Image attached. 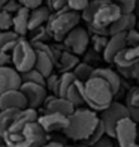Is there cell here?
Wrapping results in <instances>:
<instances>
[{"mask_svg": "<svg viewBox=\"0 0 139 147\" xmlns=\"http://www.w3.org/2000/svg\"><path fill=\"white\" fill-rule=\"evenodd\" d=\"M2 144H3V138H2V137H0V146H2Z\"/></svg>", "mask_w": 139, "mask_h": 147, "instance_id": "obj_50", "label": "cell"}, {"mask_svg": "<svg viewBox=\"0 0 139 147\" xmlns=\"http://www.w3.org/2000/svg\"><path fill=\"white\" fill-rule=\"evenodd\" d=\"M27 107V99L21 90H11L0 95V110H19L23 111Z\"/></svg>", "mask_w": 139, "mask_h": 147, "instance_id": "obj_14", "label": "cell"}, {"mask_svg": "<svg viewBox=\"0 0 139 147\" xmlns=\"http://www.w3.org/2000/svg\"><path fill=\"white\" fill-rule=\"evenodd\" d=\"M17 2H18V3H21V0H17Z\"/></svg>", "mask_w": 139, "mask_h": 147, "instance_id": "obj_53", "label": "cell"}, {"mask_svg": "<svg viewBox=\"0 0 139 147\" xmlns=\"http://www.w3.org/2000/svg\"><path fill=\"white\" fill-rule=\"evenodd\" d=\"M79 63V57L72 54L69 51H63L60 59H58V62L55 63V66L58 68L60 74H66V72H72Z\"/></svg>", "mask_w": 139, "mask_h": 147, "instance_id": "obj_23", "label": "cell"}, {"mask_svg": "<svg viewBox=\"0 0 139 147\" xmlns=\"http://www.w3.org/2000/svg\"><path fill=\"white\" fill-rule=\"evenodd\" d=\"M19 9H21V3H18L17 0H8L6 5L3 6V11L11 14V15H15Z\"/></svg>", "mask_w": 139, "mask_h": 147, "instance_id": "obj_40", "label": "cell"}, {"mask_svg": "<svg viewBox=\"0 0 139 147\" xmlns=\"http://www.w3.org/2000/svg\"><path fill=\"white\" fill-rule=\"evenodd\" d=\"M93 72H94V68H93L91 65H88V63H81V62H79L76 68L72 71V74H74L75 78H76V81L82 83V84H85L88 80L93 78Z\"/></svg>", "mask_w": 139, "mask_h": 147, "instance_id": "obj_26", "label": "cell"}, {"mask_svg": "<svg viewBox=\"0 0 139 147\" xmlns=\"http://www.w3.org/2000/svg\"><path fill=\"white\" fill-rule=\"evenodd\" d=\"M79 21H81V14L66 8L58 12H51L45 27L51 39L57 42H63L66 35L74 30L76 26H79Z\"/></svg>", "mask_w": 139, "mask_h": 147, "instance_id": "obj_4", "label": "cell"}, {"mask_svg": "<svg viewBox=\"0 0 139 147\" xmlns=\"http://www.w3.org/2000/svg\"><path fill=\"white\" fill-rule=\"evenodd\" d=\"M19 110H2L0 111V137L2 138L12 126V123L15 122Z\"/></svg>", "mask_w": 139, "mask_h": 147, "instance_id": "obj_25", "label": "cell"}, {"mask_svg": "<svg viewBox=\"0 0 139 147\" xmlns=\"http://www.w3.org/2000/svg\"><path fill=\"white\" fill-rule=\"evenodd\" d=\"M0 111H2V110H0Z\"/></svg>", "mask_w": 139, "mask_h": 147, "instance_id": "obj_55", "label": "cell"}, {"mask_svg": "<svg viewBox=\"0 0 139 147\" xmlns=\"http://www.w3.org/2000/svg\"><path fill=\"white\" fill-rule=\"evenodd\" d=\"M6 2H8V0H0V11H3V6L6 5Z\"/></svg>", "mask_w": 139, "mask_h": 147, "instance_id": "obj_47", "label": "cell"}, {"mask_svg": "<svg viewBox=\"0 0 139 147\" xmlns=\"http://www.w3.org/2000/svg\"><path fill=\"white\" fill-rule=\"evenodd\" d=\"M41 147H66L63 143H60V141H46L43 146H41Z\"/></svg>", "mask_w": 139, "mask_h": 147, "instance_id": "obj_45", "label": "cell"}, {"mask_svg": "<svg viewBox=\"0 0 139 147\" xmlns=\"http://www.w3.org/2000/svg\"><path fill=\"white\" fill-rule=\"evenodd\" d=\"M11 62L14 63V69L18 74H24L35 68L36 62V51L33 50L31 44L27 39L21 38L19 42L11 53Z\"/></svg>", "mask_w": 139, "mask_h": 147, "instance_id": "obj_5", "label": "cell"}, {"mask_svg": "<svg viewBox=\"0 0 139 147\" xmlns=\"http://www.w3.org/2000/svg\"><path fill=\"white\" fill-rule=\"evenodd\" d=\"M43 2L45 0H21V6L27 8L29 11H33L39 6H43Z\"/></svg>", "mask_w": 139, "mask_h": 147, "instance_id": "obj_41", "label": "cell"}, {"mask_svg": "<svg viewBox=\"0 0 139 147\" xmlns=\"http://www.w3.org/2000/svg\"><path fill=\"white\" fill-rule=\"evenodd\" d=\"M133 147H139V144H135V146H133Z\"/></svg>", "mask_w": 139, "mask_h": 147, "instance_id": "obj_52", "label": "cell"}, {"mask_svg": "<svg viewBox=\"0 0 139 147\" xmlns=\"http://www.w3.org/2000/svg\"><path fill=\"white\" fill-rule=\"evenodd\" d=\"M0 147H6V146H5V143H3V144H2V146H0Z\"/></svg>", "mask_w": 139, "mask_h": 147, "instance_id": "obj_51", "label": "cell"}, {"mask_svg": "<svg viewBox=\"0 0 139 147\" xmlns=\"http://www.w3.org/2000/svg\"><path fill=\"white\" fill-rule=\"evenodd\" d=\"M138 81H139V77H138Z\"/></svg>", "mask_w": 139, "mask_h": 147, "instance_id": "obj_54", "label": "cell"}, {"mask_svg": "<svg viewBox=\"0 0 139 147\" xmlns=\"http://www.w3.org/2000/svg\"><path fill=\"white\" fill-rule=\"evenodd\" d=\"M136 21H138V18L135 14H121V17L108 29L109 36L120 35V33H127L129 30L136 27Z\"/></svg>", "mask_w": 139, "mask_h": 147, "instance_id": "obj_17", "label": "cell"}, {"mask_svg": "<svg viewBox=\"0 0 139 147\" xmlns=\"http://www.w3.org/2000/svg\"><path fill=\"white\" fill-rule=\"evenodd\" d=\"M126 105L139 107V87H132L126 96Z\"/></svg>", "mask_w": 139, "mask_h": 147, "instance_id": "obj_36", "label": "cell"}, {"mask_svg": "<svg viewBox=\"0 0 139 147\" xmlns=\"http://www.w3.org/2000/svg\"><path fill=\"white\" fill-rule=\"evenodd\" d=\"M106 2V0H90L88 5L84 8V11H81V20H84L85 23H91L93 18H94L97 9L100 8V6Z\"/></svg>", "mask_w": 139, "mask_h": 147, "instance_id": "obj_27", "label": "cell"}, {"mask_svg": "<svg viewBox=\"0 0 139 147\" xmlns=\"http://www.w3.org/2000/svg\"><path fill=\"white\" fill-rule=\"evenodd\" d=\"M109 36H90V42L93 44V51L103 53L108 45Z\"/></svg>", "mask_w": 139, "mask_h": 147, "instance_id": "obj_33", "label": "cell"}, {"mask_svg": "<svg viewBox=\"0 0 139 147\" xmlns=\"http://www.w3.org/2000/svg\"><path fill=\"white\" fill-rule=\"evenodd\" d=\"M114 138L118 141L120 147H133L135 144H138V123H135L129 117L121 119L115 126Z\"/></svg>", "mask_w": 139, "mask_h": 147, "instance_id": "obj_8", "label": "cell"}, {"mask_svg": "<svg viewBox=\"0 0 139 147\" xmlns=\"http://www.w3.org/2000/svg\"><path fill=\"white\" fill-rule=\"evenodd\" d=\"M126 107H127L129 119H132L135 123H139V107H133V105H126Z\"/></svg>", "mask_w": 139, "mask_h": 147, "instance_id": "obj_42", "label": "cell"}, {"mask_svg": "<svg viewBox=\"0 0 139 147\" xmlns=\"http://www.w3.org/2000/svg\"><path fill=\"white\" fill-rule=\"evenodd\" d=\"M8 63H11V54L0 53V68L2 66H8Z\"/></svg>", "mask_w": 139, "mask_h": 147, "instance_id": "obj_44", "label": "cell"}, {"mask_svg": "<svg viewBox=\"0 0 139 147\" xmlns=\"http://www.w3.org/2000/svg\"><path fill=\"white\" fill-rule=\"evenodd\" d=\"M19 38L17 33L12 30H6V32H0V53L5 54H11L12 50L15 48V45L19 42Z\"/></svg>", "mask_w": 139, "mask_h": 147, "instance_id": "obj_24", "label": "cell"}, {"mask_svg": "<svg viewBox=\"0 0 139 147\" xmlns=\"http://www.w3.org/2000/svg\"><path fill=\"white\" fill-rule=\"evenodd\" d=\"M37 111L25 108L18 113L15 122L3 135L6 147H41L48 141V135L37 123Z\"/></svg>", "mask_w": 139, "mask_h": 147, "instance_id": "obj_1", "label": "cell"}, {"mask_svg": "<svg viewBox=\"0 0 139 147\" xmlns=\"http://www.w3.org/2000/svg\"><path fill=\"white\" fill-rule=\"evenodd\" d=\"M48 39H49L48 30H46L45 26H42V27H37V29L30 32V41L29 42H48Z\"/></svg>", "mask_w": 139, "mask_h": 147, "instance_id": "obj_31", "label": "cell"}, {"mask_svg": "<svg viewBox=\"0 0 139 147\" xmlns=\"http://www.w3.org/2000/svg\"><path fill=\"white\" fill-rule=\"evenodd\" d=\"M67 122H69V117H64L61 114H54V113H43L42 116L37 117V123L45 134L64 131L66 126H67Z\"/></svg>", "mask_w": 139, "mask_h": 147, "instance_id": "obj_12", "label": "cell"}, {"mask_svg": "<svg viewBox=\"0 0 139 147\" xmlns=\"http://www.w3.org/2000/svg\"><path fill=\"white\" fill-rule=\"evenodd\" d=\"M114 63L117 68H124V66H132L139 63V45L136 47H127L121 53H118L114 59Z\"/></svg>", "mask_w": 139, "mask_h": 147, "instance_id": "obj_18", "label": "cell"}, {"mask_svg": "<svg viewBox=\"0 0 139 147\" xmlns=\"http://www.w3.org/2000/svg\"><path fill=\"white\" fill-rule=\"evenodd\" d=\"M126 42L127 47H136L139 45V32L136 29H132L126 33Z\"/></svg>", "mask_w": 139, "mask_h": 147, "instance_id": "obj_39", "label": "cell"}, {"mask_svg": "<svg viewBox=\"0 0 139 147\" xmlns=\"http://www.w3.org/2000/svg\"><path fill=\"white\" fill-rule=\"evenodd\" d=\"M90 0H67V8L70 11H75V12H79L84 11V8L88 5Z\"/></svg>", "mask_w": 139, "mask_h": 147, "instance_id": "obj_38", "label": "cell"}, {"mask_svg": "<svg viewBox=\"0 0 139 147\" xmlns=\"http://www.w3.org/2000/svg\"><path fill=\"white\" fill-rule=\"evenodd\" d=\"M21 75L11 66L0 68V95L11 90H19L21 87Z\"/></svg>", "mask_w": 139, "mask_h": 147, "instance_id": "obj_11", "label": "cell"}, {"mask_svg": "<svg viewBox=\"0 0 139 147\" xmlns=\"http://www.w3.org/2000/svg\"><path fill=\"white\" fill-rule=\"evenodd\" d=\"M54 60H52L46 53L36 51V62H35V69L41 74L42 77H49L51 74H54Z\"/></svg>", "mask_w": 139, "mask_h": 147, "instance_id": "obj_21", "label": "cell"}, {"mask_svg": "<svg viewBox=\"0 0 139 147\" xmlns=\"http://www.w3.org/2000/svg\"><path fill=\"white\" fill-rule=\"evenodd\" d=\"M12 17L14 15H11L5 11H0V30L2 32H6L12 27Z\"/></svg>", "mask_w": 139, "mask_h": 147, "instance_id": "obj_37", "label": "cell"}, {"mask_svg": "<svg viewBox=\"0 0 139 147\" xmlns=\"http://www.w3.org/2000/svg\"><path fill=\"white\" fill-rule=\"evenodd\" d=\"M49 15H51V11L46 8V6H39V8L30 11V15H29V32L45 26L46 21H48V18H49Z\"/></svg>", "mask_w": 139, "mask_h": 147, "instance_id": "obj_20", "label": "cell"}, {"mask_svg": "<svg viewBox=\"0 0 139 147\" xmlns=\"http://www.w3.org/2000/svg\"><path fill=\"white\" fill-rule=\"evenodd\" d=\"M117 74L127 80H135L139 77V63L132 66H124V68H117Z\"/></svg>", "mask_w": 139, "mask_h": 147, "instance_id": "obj_30", "label": "cell"}, {"mask_svg": "<svg viewBox=\"0 0 139 147\" xmlns=\"http://www.w3.org/2000/svg\"><path fill=\"white\" fill-rule=\"evenodd\" d=\"M76 81L75 75L72 72H66V74H60V81H58V90H57V96L64 98L66 92L69 90V87Z\"/></svg>", "mask_w": 139, "mask_h": 147, "instance_id": "obj_28", "label": "cell"}, {"mask_svg": "<svg viewBox=\"0 0 139 147\" xmlns=\"http://www.w3.org/2000/svg\"><path fill=\"white\" fill-rule=\"evenodd\" d=\"M45 113H54V114H61L64 117H70L75 111V107L72 105L66 98H60V96H46L45 102Z\"/></svg>", "mask_w": 139, "mask_h": 147, "instance_id": "obj_13", "label": "cell"}, {"mask_svg": "<svg viewBox=\"0 0 139 147\" xmlns=\"http://www.w3.org/2000/svg\"><path fill=\"white\" fill-rule=\"evenodd\" d=\"M120 17H121L120 8H118L115 3H112L111 0H106V2L97 9V12H96V15H94L91 23L94 26H97V27L109 29Z\"/></svg>", "mask_w": 139, "mask_h": 147, "instance_id": "obj_9", "label": "cell"}, {"mask_svg": "<svg viewBox=\"0 0 139 147\" xmlns=\"http://www.w3.org/2000/svg\"><path fill=\"white\" fill-rule=\"evenodd\" d=\"M99 123V116L97 113L91 111L88 108H76L74 114L69 117V122L66 129L63 131L64 135L75 140V141H87L93 131L96 129Z\"/></svg>", "mask_w": 139, "mask_h": 147, "instance_id": "obj_2", "label": "cell"}, {"mask_svg": "<svg viewBox=\"0 0 139 147\" xmlns=\"http://www.w3.org/2000/svg\"><path fill=\"white\" fill-rule=\"evenodd\" d=\"M93 78H100L105 83H108V86L111 87L112 93L117 95L121 89V77L118 75L115 71L108 69V68H97L93 72Z\"/></svg>", "mask_w": 139, "mask_h": 147, "instance_id": "obj_16", "label": "cell"}, {"mask_svg": "<svg viewBox=\"0 0 139 147\" xmlns=\"http://www.w3.org/2000/svg\"><path fill=\"white\" fill-rule=\"evenodd\" d=\"M124 117H129L127 107L124 104H120V102H112L106 110H103L100 114H99V120H100V123L103 125L106 137L114 138L115 126Z\"/></svg>", "mask_w": 139, "mask_h": 147, "instance_id": "obj_6", "label": "cell"}, {"mask_svg": "<svg viewBox=\"0 0 139 147\" xmlns=\"http://www.w3.org/2000/svg\"><path fill=\"white\" fill-rule=\"evenodd\" d=\"M138 32H139V18H138V21H136V27H135Z\"/></svg>", "mask_w": 139, "mask_h": 147, "instance_id": "obj_49", "label": "cell"}, {"mask_svg": "<svg viewBox=\"0 0 139 147\" xmlns=\"http://www.w3.org/2000/svg\"><path fill=\"white\" fill-rule=\"evenodd\" d=\"M133 14L136 15V18L139 17V0H136V5H135V12Z\"/></svg>", "mask_w": 139, "mask_h": 147, "instance_id": "obj_46", "label": "cell"}, {"mask_svg": "<svg viewBox=\"0 0 139 147\" xmlns=\"http://www.w3.org/2000/svg\"><path fill=\"white\" fill-rule=\"evenodd\" d=\"M88 45H90V35L87 29L81 27V26H76L63 39V47L66 48V51H69L78 57L87 53Z\"/></svg>", "mask_w": 139, "mask_h": 147, "instance_id": "obj_7", "label": "cell"}, {"mask_svg": "<svg viewBox=\"0 0 139 147\" xmlns=\"http://www.w3.org/2000/svg\"><path fill=\"white\" fill-rule=\"evenodd\" d=\"M75 147H91V146H87V144H78V146H75Z\"/></svg>", "mask_w": 139, "mask_h": 147, "instance_id": "obj_48", "label": "cell"}, {"mask_svg": "<svg viewBox=\"0 0 139 147\" xmlns=\"http://www.w3.org/2000/svg\"><path fill=\"white\" fill-rule=\"evenodd\" d=\"M124 48H127V42H126V33H120V35H114L109 36V41L105 51L102 53L103 54V60L108 63L114 62L115 56L118 53H121Z\"/></svg>", "mask_w": 139, "mask_h": 147, "instance_id": "obj_15", "label": "cell"}, {"mask_svg": "<svg viewBox=\"0 0 139 147\" xmlns=\"http://www.w3.org/2000/svg\"><path fill=\"white\" fill-rule=\"evenodd\" d=\"M91 147H114V143H112V138L105 135L102 140H99L96 144H93Z\"/></svg>", "mask_w": 139, "mask_h": 147, "instance_id": "obj_43", "label": "cell"}, {"mask_svg": "<svg viewBox=\"0 0 139 147\" xmlns=\"http://www.w3.org/2000/svg\"><path fill=\"white\" fill-rule=\"evenodd\" d=\"M67 101L75 107V110L79 108L81 105H84V84L79 83V81H75L74 84L69 87V90L66 92V96H64Z\"/></svg>", "mask_w": 139, "mask_h": 147, "instance_id": "obj_22", "label": "cell"}, {"mask_svg": "<svg viewBox=\"0 0 139 147\" xmlns=\"http://www.w3.org/2000/svg\"><path fill=\"white\" fill-rule=\"evenodd\" d=\"M19 90L23 92V95L27 99V107L31 110H36L39 107H42L45 99H46V89L45 86H39V84H31V83H23Z\"/></svg>", "mask_w": 139, "mask_h": 147, "instance_id": "obj_10", "label": "cell"}, {"mask_svg": "<svg viewBox=\"0 0 139 147\" xmlns=\"http://www.w3.org/2000/svg\"><path fill=\"white\" fill-rule=\"evenodd\" d=\"M111 2L115 3L120 8L121 14H133L135 12L136 0H111Z\"/></svg>", "mask_w": 139, "mask_h": 147, "instance_id": "obj_34", "label": "cell"}, {"mask_svg": "<svg viewBox=\"0 0 139 147\" xmlns=\"http://www.w3.org/2000/svg\"><path fill=\"white\" fill-rule=\"evenodd\" d=\"M114 93L108 83L100 78H91L84 84V102L87 104L91 111L102 113L114 102Z\"/></svg>", "mask_w": 139, "mask_h": 147, "instance_id": "obj_3", "label": "cell"}, {"mask_svg": "<svg viewBox=\"0 0 139 147\" xmlns=\"http://www.w3.org/2000/svg\"><path fill=\"white\" fill-rule=\"evenodd\" d=\"M106 134H105V128H103V125L100 123V120H99V123H97V126H96V129L93 131V134L90 135V138L85 141L84 144H87V146H93V144H96L99 140H102Z\"/></svg>", "mask_w": 139, "mask_h": 147, "instance_id": "obj_35", "label": "cell"}, {"mask_svg": "<svg viewBox=\"0 0 139 147\" xmlns=\"http://www.w3.org/2000/svg\"><path fill=\"white\" fill-rule=\"evenodd\" d=\"M21 75V81L23 83H31V84H39V86H45V77H42L35 68L31 71H27L24 74H19Z\"/></svg>", "mask_w": 139, "mask_h": 147, "instance_id": "obj_29", "label": "cell"}, {"mask_svg": "<svg viewBox=\"0 0 139 147\" xmlns=\"http://www.w3.org/2000/svg\"><path fill=\"white\" fill-rule=\"evenodd\" d=\"M29 15L30 11L21 6V9L12 17V32L17 33L19 38H24L29 33Z\"/></svg>", "mask_w": 139, "mask_h": 147, "instance_id": "obj_19", "label": "cell"}, {"mask_svg": "<svg viewBox=\"0 0 139 147\" xmlns=\"http://www.w3.org/2000/svg\"><path fill=\"white\" fill-rule=\"evenodd\" d=\"M58 81H60V74H51L49 77H46L45 78V89H46V92L49 90L54 96H57Z\"/></svg>", "mask_w": 139, "mask_h": 147, "instance_id": "obj_32", "label": "cell"}]
</instances>
